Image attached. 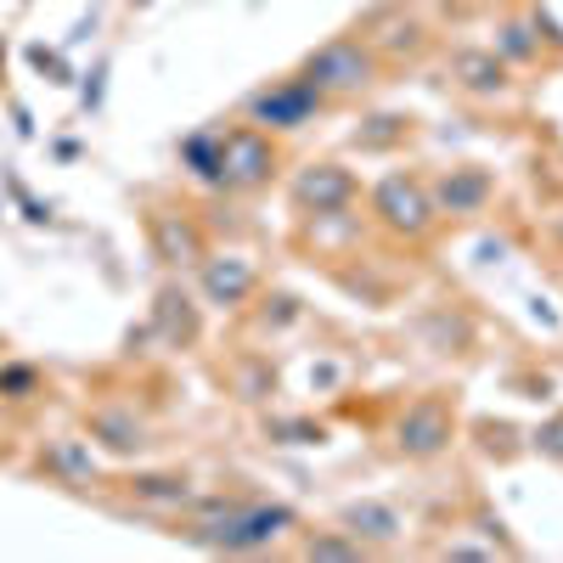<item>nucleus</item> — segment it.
<instances>
[{"mask_svg": "<svg viewBox=\"0 0 563 563\" xmlns=\"http://www.w3.org/2000/svg\"><path fill=\"white\" fill-rule=\"evenodd\" d=\"M305 552H310V558H355L361 547H350V541H333V536H310V541H305Z\"/></svg>", "mask_w": 563, "mask_h": 563, "instance_id": "obj_18", "label": "nucleus"}, {"mask_svg": "<svg viewBox=\"0 0 563 563\" xmlns=\"http://www.w3.org/2000/svg\"><path fill=\"white\" fill-rule=\"evenodd\" d=\"M198 276H203V299L220 305V310L249 305L254 288H260V271H254L249 260H238V254H220V260L203 254V260H198Z\"/></svg>", "mask_w": 563, "mask_h": 563, "instance_id": "obj_6", "label": "nucleus"}, {"mask_svg": "<svg viewBox=\"0 0 563 563\" xmlns=\"http://www.w3.org/2000/svg\"><path fill=\"white\" fill-rule=\"evenodd\" d=\"M490 192H496V180L485 169H474V164H462V169H451L434 186V209L440 214H479L490 203Z\"/></svg>", "mask_w": 563, "mask_h": 563, "instance_id": "obj_9", "label": "nucleus"}, {"mask_svg": "<svg viewBox=\"0 0 563 563\" xmlns=\"http://www.w3.org/2000/svg\"><path fill=\"white\" fill-rule=\"evenodd\" d=\"M130 496H135V501H153V507H180L192 490H186L180 474H135V479H130Z\"/></svg>", "mask_w": 563, "mask_h": 563, "instance_id": "obj_15", "label": "nucleus"}, {"mask_svg": "<svg viewBox=\"0 0 563 563\" xmlns=\"http://www.w3.org/2000/svg\"><path fill=\"white\" fill-rule=\"evenodd\" d=\"M40 395H45V372L40 366H29V361H7V366H0V400H7V406H29Z\"/></svg>", "mask_w": 563, "mask_h": 563, "instance_id": "obj_14", "label": "nucleus"}, {"mask_svg": "<svg viewBox=\"0 0 563 563\" xmlns=\"http://www.w3.org/2000/svg\"><path fill=\"white\" fill-rule=\"evenodd\" d=\"M305 79L321 90V97H361V90L378 85V45L344 34V40H327L321 52L305 63Z\"/></svg>", "mask_w": 563, "mask_h": 563, "instance_id": "obj_1", "label": "nucleus"}, {"mask_svg": "<svg viewBox=\"0 0 563 563\" xmlns=\"http://www.w3.org/2000/svg\"><path fill=\"white\" fill-rule=\"evenodd\" d=\"M153 321H158L164 344H175V350H186V344L198 339V310H192V299H186L180 288H164V294H158Z\"/></svg>", "mask_w": 563, "mask_h": 563, "instance_id": "obj_12", "label": "nucleus"}, {"mask_svg": "<svg viewBox=\"0 0 563 563\" xmlns=\"http://www.w3.org/2000/svg\"><path fill=\"white\" fill-rule=\"evenodd\" d=\"M321 108V90L305 79V74H294V79H276V85H265V90H254V97L243 102V113L271 135V130H305L310 124V113Z\"/></svg>", "mask_w": 563, "mask_h": 563, "instance_id": "obj_3", "label": "nucleus"}, {"mask_svg": "<svg viewBox=\"0 0 563 563\" xmlns=\"http://www.w3.org/2000/svg\"><path fill=\"white\" fill-rule=\"evenodd\" d=\"M372 214H378V225H389L395 238H406V243H422V238L440 225L434 192H429L422 180H411V175L378 180V192H372Z\"/></svg>", "mask_w": 563, "mask_h": 563, "instance_id": "obj_2", "label": "nucleus"}, {"mask_svg": "<svg viewBox=\"0 0 563 563\" xmlns=\"http://www.w3.org/2000/svg\"><path fill=\"white\" fill-rule=\"evenodd\" d=\"M90 440H97L102 451H113V456H135L141 445H147V422H141L130 406H102V411H90Z\"/></svg>", "mask_w": 563, "mask_h": 563, "instance_id": "obj_10", "label": "nucleus"}, {"mask_svg": "<svg viewBox=\"0 0 563 563\" xmlns=\"http://www.w3.org/2000/svg\"><path fill=\"white\" fill-rule=\"evenodd\" d=\"M456 85L474 90V97H507L512 74L496 52H456Z\"/></svg>", "mask_w": 563, "mask_h": 563, "instance_id": "obj_11", "label": "nucleus"}, {"mask_svg": "<svg viewBox=\"0 0 563 563\" xmlns=\"http://www.w3.org/2000/svg\"><path fill=\"white\" fill-rule=\"evenodd\" d=\"M52 467H57V474H68V479H85V474H97V462L85 456V445H79V440H63V445L52 451Z\"/></svg>", "mask_w": 563, "mask_h": 563, "instance_id": "obj_16", "label": "nucleus"}, {"mask_svg": "<svg viewBox=\"0 0 563 563\" xmlns=\"http://www.w3.org/2000/svg\"><path fill=\"white\" fill-rule=\"evenodd\" d=\"M344 525H350L355 541H395V536H400V512L366 501V507H350V512H344Z\"/></svg>", "mask_w": 563, "mask_h": 563, "instance_id": "obj_13", "label": "nucleus"}, {"mask_svg": "<svg viewBox=\"0 0 563 563\" xmlns=\"http://www.w3.org/2000/svg\"><path fill=\"white\" fill-rule=\"evenodd\" d=\"M445 440H451V411L440 406V400H417L406 417H400V456H411V462H429V456H440L445 451Z\"/></svg>", "mask_w": 563, "mask_h": 563, "instance_id": "obj_7", "label": "nucleus"}, {"mask_svg": "<svg viewBox=\"0 0 563 563\" xmlns=\"http://www.w3.org/2000/svg\"><path fill=\"white\" fill-rule=\"evenodd\" d=\"M276 175V147L265 130H225L220 147V186L225 192H254Z\"/></svg>", "mask_w": 563, "mask_h": 563, "instance_id": "obj_4", "label": "nucleus"}, {"mask_svg": "<svg viewBox=\"0 0 563 563\" xmlns=\"http://www.w3.org/2000/svg\"><path fill=\"white\" fill-rule=\"evenodd\" d=\"M350 198H355V180H350V169H339V164H310L299 180H294V203L310 214H344L350 209Z\"/></svg>", "mask_w": 563, "mask_h": 563, "instance_id": "obj_8", "label": "nucleus"}, {"mask_svg": "<svg viewBox=\"0 0 563 563\" xmlns=\"http://www.w3.org/2000/svg\"><path fill=\"white\" fill-rule=\"evenodd\" d=\"M147 238H153V254H158L164 265H175V271L198 265V260L209 254L203 225H198L192 214H175V209H153V214H147Z\"/></svg>", "mask_w": 563, "mask_h": 563, "instance_id": "obj_5", "label": "nucleus"}, {"mask_svg": "<svg viewBox=\"0 0 563 563\" xmlns=\"http://www.w3.org/2000/svg\"><path fill=\"white\" fill-rule=\"evenodd\" d=\"M536 445H541V456L563 462V411H558L552 422H541V434H536Z\"/></svg>", "mask_w": 563, "mask_h": 563, "instance_id": "obj_17", "label": "nucleus"}]
</instances>
